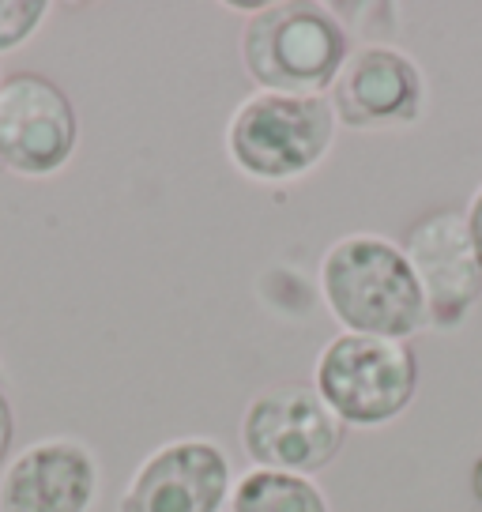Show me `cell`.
<instances>
[{
    "label": "cell",
    "mask_w": 482,
    "mask_h": 512,
    "mask_svg": "<svg viewBox=\"0 0 482 512\" xmlns=\"http://www.w3.org/2000/svg\"><path fill=\"white\" fill-rule=\"evenodd\" d=\"M321 290L332 317L354 336L407 339L430 328L411 260L377 234L339 238L324 253Z\"/></svg>",
    "instance_id": "obj_1"
},
{
    "label": "cell",
    "mask_w": 482,
    "mask_h": 512,
    "mask_svg": "<svg viewBox=\"0 0 482 512\" xmlns=\"http://www.w3.org/2000/svg\"><path fill=\"white\" fill-rule=\"evenodd\" d=\"M351 57L336 8L313 0H279L249 8L241 31V64L272 95H324Z\"/></svg>",
    "instance_id": "obj_2"
},
{
    "label": "cell",
    "mask_w": 482,
    "mask_h": 512,
    "mask_svg": "<svg viewBox=\"0 0 482 512\" xmlns=\"http://www.w3.org/2000/svg\"><path fill=\"white\" fill-rule=\"evenodd\" d=\"M336 113L328 95L257 91L226 125L230 162L253 181H290L309 174L332 151Z\"/></svg>",
    "instance_id": "obj_3"
},
{
    "label": "cell",
    "mask_w": 482,
    "mask_h": 512,
    "mask_svg": "<svg viewBox=\"0 0 482 512\" xmlns=\"http://www.w3.org/2000/svg\"><path fill=\"white\" fill-rule=\"evenodd\" d=\"M313 381L343 426H385L415 400L418 358L407 339L343 332L321 351Z\"/></svg>",
    "instance_id": "obj_4"
},
{
    "label": "cell",
    "mask_w": 482,
    "mask_h": 512,
    "mask_svg": "<svg viewBox=\"0 0 482 512\" xmlns=\"http://www.w3.org/2000/svg\"><path fill=\"white\" fill-rule=\"evenodd\" d=\"M347 441V426L306 384L260 392L241 415V448L260 471L302 475L324 471Z\"/></svg>",
    "instance_id": "obj_5"
},
{
    "label": "cell",
    "mask_w": 482,
    "mask_h": 512,
    "mask_svg": "<svg viewBox=\"0 0 482 512\" xmlns=\"http://www.w3.org/2000/svg\"><path fill=\"white\" fill-rule=\"evenodd\" d=\"M80 140L68 95L38 72H16L0 83V162L23 177L57 174Z\"/></svg>",
    "instance_id": "obj_6"
},
{
    "label": "cell",
    "mask_w": 482,
    "mask_h": 512,
    "mask_svg": "<svg viewBox=\"0 0 482 512\" xmlns=\"http://www.w3.org/2000/svg\"><path fill=\"white\" fill-rule=\"evenodd\" d=\"M403 253L418 275L426 317L434 328H456L482 294V260L464 211H434L407 230Z\"/></svg>",
    "instance_id": "obj_7"
},
{
    "label": "cell",
    "mask_w": 482,
    "mask_h": 512,
    "mask_svg": "<svg viewBox=\"0 0 482 512\" xmlns=\"http://www.w3.org/2000/svg\"><path fill=\"white\" fill-rule=\"evenodd\" d=\"M230 460L208 437H181L155 448L121 494V512H223Z\"/></svg>",
    "instance_id": "obj_8"
},
{
    "label": "cell",
    "mask_w": 482,
    "mask_h": 512,
    "mask_svg": "<svg viewBox=\"0 0 482 512\" xmlns=\"http://www.w3.org/2000/svg\"><path fill=\"white\" fill-rule=\"evenodd\" d=\"M332 113L347 128H400L418 121L426 83L411 57L392 46L351 49L332 83Z\"/></svg>",
    "instance_id": "obj_9"
},
{
    "label": "cell",
    "mask_w": 482,
    "mask_h": 512,
    "mask_svg": "<svg viewBox=\"0 0 482 512\" xmlns=\"http://www.w3.org/2000/svg\"><path fill=\"white\" fill-rule=\"evenodd\" d=\"M98 490L95 456L68 437L34 441L0 479V512H87Z\"/></svg>",
    "instance_id": "obj_10"
},
{
    "label": "cell",
    "mask_w": 482,
    "mask_h": 512,
    "mask_svg": "<svg viewBox=\"0 0 482 512\" xmlns=\"http://www.w3.org/2000/svg\"><path fill=\"white\" fill-rule=\"evenodd\" d=\"M230 512H328L324 494L302 475L283 471H249L230 490Z\"/></svg>",
    "instance_id": "obj_11"
},
{
    "label": "cell",
    "mask_w": 482,
    "mask_h": 512,
    "mask_svg": "<svg viewBox=\"0 0 482 512\" xmlns=\"http://www.w3.org/2000/svg\"><path fill=\"white\" fill-rule=\"evenodd\" d=\"M49 16L46 0H0V53L27 42Z\"/></svg>",
    "instance_id": "obj_12"
},
{
    "label": "cell",
    "mask_w": 482,
    "mask_h": 512,
    "mask_svg": "<svg viewBox=\"0 0 482 512\" xmlns=\"http://www.w3.org/2000/svg\"><path fill=\"white\" fill-rule=\"evenodd\" d=\"M12 437H16V415H12L8 396L0 392V464H4V456L12 452Z\"/></svg>",
    "instance_id": "obj_13"
},
{
    "label": "cell",
    "mask_w": 482,
    "mask_h": 512,
    "mask_svg": "<svg viewBox=\"0 0 482 512\" xmlns=\"http://www.w3.org/2000/svg\"><path fill=\"white\" fill-rule=\"evenodd\" d=\"M467 226H471V238H475V249H479V260H482V189L475 192V200L467 208Z\"/></svg>",
    "instance_id": "obj_14"
}]
</instances>
